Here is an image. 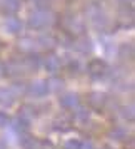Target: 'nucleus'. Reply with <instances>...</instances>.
Wrapping results in <instances>:
<instances>
[{"instance_id": "nucleus-1", "label": "nucleus", "mask_w": 135, "mask_h": 149, "mask_svg": "<svg viewBox=\"0 0 135 149\" xmlns=\"http://www.w3.org/2000/svg\"><path fill=\"white\" fill-rule=\"evenodd\" d=\"M87 70H88V74L92 75L94 79H100V77H103L105 72H107V65H105V62L95 59V61H92L90 64H88Z\"/></svg>"}, {"instance_id": "nucleus-2", "label": "nucleus", "mask_w": 135, "mask_h": 149, "mask_svg": "<svg viewBox=\"0 0 135 149\" xmlns=\"http://www.w3.org/2000/svg\"><path fill=\"white\" fill-rule=\"evenodd\" d=\"M47 91H48L47 82L40 81V82H34V84L28 87V94L34 95V97H42V95L47 94Z\"/></svg>"}, {"instance_id": "nucleus-3", "label": "nucleus", "mask_w": 135, "mask_h": 149, "mask_svg": "<svg viewBox=\"0 0 135 149\" xmlns=\"http://www.w3.org/2000/svg\"><path fill=\"white\" fill-rule=\"evenodd\" d=\"M105 104V95L103 94H90L88 95V106L95 111H100Z\"/></svg>"}, {"instance_id": "nucleus-4", "label": "nucleus", "mask_w": 135, "mask_h": 149, "mask_svg": "<svg viewBox=\"0 0 135 149\" xmlns=\"http://www.w3.org/2000/svg\"><path fill=\"white\" fill-rule=\"evenodd\" d=\"M39 139H35L34 136H28V134H23L20 137V144L23 149H39Z\"/></svg>"}, {"instance_id": "nucleus-5", "label": "nucleus", "mask_w": 135, "mask_h": 149, "mask_svg": "<svg viewBox=\"0 0 135 149\" xmlns=\"http://www.w3.org/2000/svg\"><path fill=\"white\" fill-rule=\"evenodd\" d=\"M60 104L65 109L79 107V97H77V95H74V94H67V95H63V97L60 99Z\"/></svg>"}, {"instance_id": "nucleus-6", "label": "nucleus", "mask_w": 135, "mask_h": 149, "mask_svg": "<svg viewBox=\"0 0 135 149\" xmlns=\"http://www.w3.org/2000/svg\"><path fill=\"white\" fill-rule=\"evenodd\" d=\"M19 7V3H17V0H5V3H3V10L10 14V12H15Z\"/></svg>"}, {"instance_id": "nucleus-7", "label": "nucleus", "mask_w": 135, "mask_h": 149, "mask_svg": "<svg viewBox=\"0 0 135 149\" xmlns=\"http://www.w3.org/2000/svg\"><path fill=\"white\" fill-rule=\"evenodd\" d=\"M45 67H47L48 70H57V69H59V61H57L55 57H48L47 62H45Z\"/></svg>"}, {"instance_id": "nucleus-8", "label": "nucleus", "mask_w": 135, "mask_h": 149, "mask_svg": "<svg viewBox=\"0 0 135 149\" xmlns=\"http://www.w3.org/2000/svg\"><path fill=\"white\" fill-rule=\"evenodd\" d=\"M14 101V97L5 92V91H0V104H10V102Z\"/></svg>"}, {"instance_id": "nucleus-9", "label": "nucleus", "mask_w": 135, "mask_h": 149, "mask_svg": "<svg viewBox=\"0 0 135 149\" xmlns=\"http://www.w3.org/2000/svg\"><path fill=\"white\" fill-rule=\"evenodd\" d=\"M82 142L79 139H70V141L65 142V149H80Z\"/></svg>"}, {"instance_id": "nucleus-10", "label": "nucleus", "mask_w": 135, "mask_h": 149, "mask_svg": "<svg viewBox=\"0 0 135 149\" xmlns=\"http://www.w3.org/2000/svg\"><path fill=\"white\" fill-rule=\"evenodd\" d=\"M70 126H72V124H70V122H67L65 119H59V121L55 122V127H57V129H62V131L68 129Z\"/></svg>"}, {"instance_id": "nucleus-11", "label": "nucleus", "mask_w": 135, "mask_h": 149, "mask_svg": "<svg viewBox=\"0 0 135 149\" xmlns=\"http://www.w3.org/2000/svg\"><path fill=\"white\" fill-rule=\"evenodd\" d=\"M19 124H17V129L19 131H27L28 129V122H27V119H23V117H19Z\"/></svg>"}, {"instance_id": "nucleus-12", "label": "nucleus", "mask_w": 135, "mask_h": 149, "mask_svg": "<svg viewBox=\"0 0 135 149\" xmlns=\"http://www.w3.org/2000/svg\"><path fill=\"white\" fill-rule=\"evenodd\" d=\"M77 119L80 122H85V121H88V112L85 111V109H80L79 112H77Z\"/></svg>"}, {"instance_id": "nucleus-13", "label": "nucleus", "mask_w": 135, "mask_h": 149, "mask_svg": "<svg viewBox=\"0 0 135 149\" xmlns=\"http://www.w3.org/2000/svg\"><path fill=\"white\" fill-rule=\"evenodd\" d=\"M8 122H10L8 114H7V112H2V111H0V127H2V126H7Z\"/></svg>"}, {"instance_id": "nucleus-14", "label": "nucleus", "mask_w": 135, "mask_h": 149, "mask_svg": "<svg viewBox=\"0 0 135 149\" xmlns=\"http://www.w3.org/2000/svg\"><path fill=\"white\" fill-rule=\"evenodd\" d=\"M39 149H54V144L50 141H40L39 142Z\"/></svg>"}, {"instance_id": "nucleus-15", "label": "nucleus", "mask_w": 135, "mask_h": 149, "mask_svg": "<svg viewBox=\"0 0 135 149\" xmlns=\"http://www.w3.org/2000/svg\"><path fill=\"white\" fill-rule=\"evenodd\" d=\"M123 117H125V119H128V121L132 122V121H134V109L128 107V111H123Z\"/></svg>"}, {"instance_id": "nucleus-16", "label": "nucleus", "mask_w": 135, "mask_h": 149, "mask_svg": "<svg viewBox=\"0 0 135 149\" xmlns=\"http://www.w3.org/2000/svg\"><path fill=\"white\" fill-rule=\"evenodd\" d=\"M123 136H125V132L122 129H115L114 132H112V137H115V139H122Z\"/></svg>"}, {"instance_id": "nucleus-17", "label": "nucleus", "mask_w": 135, "mask_h": 149, "mask_svg": "<svg viewBox=\"0 0 135 149\" xmlns=\"http://www.w3.org/2000/svg\"><path fill=\"white\" fill-rule=\"evenodd\" d=\"M80 149H94V148H92V144H90V142H82Z\"/></svg>"}, {"instance_id": "nucleus-18", "label": "nucleus", "mask_w": 135, "mask_h": 149, "mask_svg": "<svg viewBox=\"0 0 135 149\" xmlns=\"http://www.w3.org/2000/svg\"><path fill=\"white\" fill-rule=\"evenodd\" d=\"M102 149H112L110 146H102Z\"/></svg>"}, {"instance_id": "nucleus-19", "label": "nucleus", "mask_w": 135, "mask_h": 149, "mask_svg": "<svg viewBox=\"0 0 135 149\" xmlns=\"http://www.w3.org/2000/svg\"><path fill=\"white\" fill-rule=\"evenodd\" d=\"M0 74H2V70H0Z\"/></svg>"}]
</instances>
